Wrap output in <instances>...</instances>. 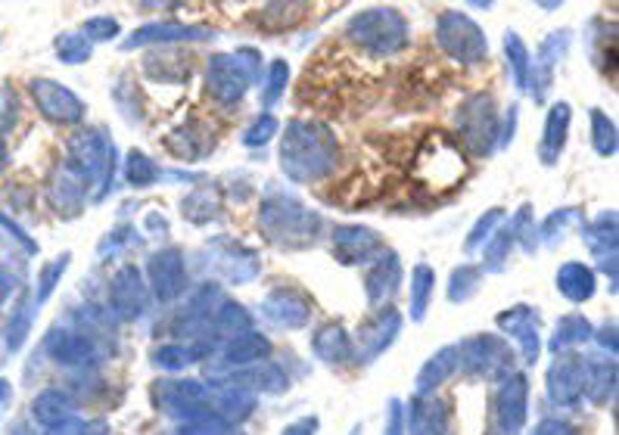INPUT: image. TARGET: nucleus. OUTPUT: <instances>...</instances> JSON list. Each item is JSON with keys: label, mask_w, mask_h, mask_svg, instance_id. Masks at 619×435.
Returning <instances> with one entry per match:
<instances>
[{"label": "nucleus", "mask_w": 619, "mask_h": 435, "mask_svg": "<svg viewBox=\"0 0 619 435\" xmlns=\"http://www.w3.org/2000/svg\"><path fill=\"white\" fill-rule=\"evenodd\" d=\"M340 159V147L327 125L293 119L280 137V168L296 184L324 181Z\"/></svg>", "instance_id": "1"}, {"label": "nucleus", "mask_w": 619, "mask_h": 435, "mask_svg": "<svg viewBox=\"0 0 619 435\" xmlns=\"http://www.w3.org/2000/svg\"><path fill=\"white\" fill-rule=\"evenodd\" d=\"M259 227L280 249H308L321 237V218L284 190L268 193L259 212Z\"/></svg>", "instance_id": "2"}, {"label": "nucleus", "mask_w": 619, "mask_h": 435, "mask_svg": "<svg viewBox=\"0 0 619 435\" xmlns=\"http://www.w3.org/2000/svg\"><path fill=\"white\" fill-rule=\"evenodd\" d=\"M346 35L349 41H355L361 50H368L374 56H392L408 41V22L392 7H371L349 19Z\"/></svg>", "instance_id": "3"}, {"label": "nucleus", "mask_w": 619, "mask_h": 435, "mask_svg": "<svg viewBox=\"0 0 619 435\" xmlns=\"http://www.w3.org/2000/svg\"><path fill=\"white\" fill-rule=\"evenodd\" d=\"M256 81H259V53L256 50L218 53L206 66V91L224 106L240 103Z\"/></svg>", "instance_id": "4"}, {"label": "nucleus", "mask_w": 619, "mask_h": 435, "mask_svg": "<svg viewBox=\"0 0 619 435\" xmlns=\"http://www.w3.org/2000/svg\"><path fill=\"white\" fill-rule=\"evenodd\" d=\"M69 174L84 184V190L94 187V196H103L109 190L112 178V143L106 131H81L69 143Z\"/></svg>", "instance_id": "5"}, {"label": "nucleus", "mask_w": 619, "mask_h": 435, "mask_svg": "<svg viewBox=\"0 0 619 435\" xmlns=\"http://www.w3.org/2000/svg\"><path fill=\"white\" fill-rule=\"evenodd\" d=\"M455 134L473 156H489L498 147L501 112L492 94H473L455 115Z\"/></svg>", "instance_id": "6"}, {"label": "nucleus", "mask_w": 619, "mask_h": 435, "mask_svg": "<svg viewBox=\"0 0 619 435\" xmlns=\"http://www.w3.org/2000/svg\"><path fill=\"white\" fill-rule=\"evenodd\" d=\"M467 159L458 150L455 140H448L445 134H433L427 137V143L420 147L417 162H414V174L420 181H427V187L433 190H452L467 178Z\"/></svg>", "instance_id": "7"}, {"label": "nucleus", "mask_w": 619, "mask_h": 435, "mask_svg": "<svg viewBox=\"0 0 619 435\" xmlns=\"http://www.w3.org/2000/svg\"><path fill=\"white\" fill-rule=\"evenodd\" d=\"M436 41L445 56H452V60L464 66L483 63L489 56V41L483 35V28L461 10H445L436 19Z\"/></svg>", "instance_id": "8"}, {"label": "nucleus", "mask_w": 619, "mask_h": 435, "mask_svg": "<svg viewBox=\"0 0 619 435\" xmlns=\"http://www.w3.org/2000/svg\"><path fill=\"white\" fill-rule=\"evenodd\" d=\"M455 348H458V364L470 376H480V380H495V376L508 373L514 364L508 342L498 339V336H489V333L470 336Z\"/></svg>", "instance_id": "9"}, {"label": "nucleus", "mask_w": 619, "mask_h": 435, "mask_svg": "<svg viewBox=\"0 0 619 435\" xmlns=\"http://www.w3.org/2000/svg\"><path fill=\"white\" fill-rule=\"evenodd\" d=\"M28 91H32L35 106L47 115L50 122H56V125H75L81 115H84L81 97H75L69 87L60 84V81H53V78H35Z\"/></svg>", "instance_id": "10"}, {"label": "nucleus", "mask_w": 619, "mask_h": 435, "mask_svg": "<svg viewBox=\"0 0 619 435\" xmlns=\"http://www.w3.org/2000/svg\"><path fill=\"white\" fill-rule=\"evenodd\" d=\"M147 286L159 302H172L187 286V268L178 249H162L147 261Z\"/></svg>", "instance_id": "11"}, {"label": "nucleus", "mask_w": 619, "mask_h": 435, "mask_svg": "<svg viewBox=\"0 0 619 435\" xmlns=\"http://www.w3.org/2000/svg\"><path fill=\"white\" fill-rule=\"evenodd\" d=\"M545 389H548V398L560 404V408H576L579 398L585 395V364L579 361V355L554 358Z\"/></svg>", "instance_id": "12"}, {"label": "nucleus", "mask_w": 619, "mask_h": 435, "mask_svg": "<svg viewBox=\"0 0 619 435\" xmlns=\"http://www.w3.org/2000/svg\"><path fill=\"white\" fill-rule=\"evenodd\" d=\"M526 376L511 373L495 395V426L501 435H517L526 423Z\"/></svg>", "instance_id": "13"}, {"label": "nucleus", "mask_w": 619, "mask_h": 435, "mask_svg": "<svg viewBox=\"0 0 619 435\" xmlns=\"http://www.w3.org/2000/svg\"><path fill=\"white\" fill-rule=\"evenodd\" d=\"M399 330H402V314L399 308H380L368 324L358 330V358L361 361H374L380 352L399 339Z\"/></svg>", "instance_id": "14"}, {"label": "nucleus", "mask_w": 619, "mask_h": 435, "mask_svg": "<svg viewBox=\"0 0 619 435\" xmlns=\"http://www.w3.org/2000/svg\"><path fill=\"white\" fill-rule=\"evenodd\" d=\"M109 299H112V308H116L122 317L134 321V317L144 314L147 302H150V286L147 280L140 277L137 268H122L116 277H112V286H109Z\"/></svg>", "instance_id": "15"}, {"label": "nucleus", "mask_w": 619, "mask_h": 435, "mask_svg": "<svg viewBox=\"0 0 619 435\" xmlns=\"http://www.w3.org/2000/svg\"><path fill=\"white\" fill-rule=\"evenodd\" d=\"M498 327L501 330H508L520 348H523V358L529 364H536L539 361V352H542V336H539V314L532 311L529 305H517L511 311H504L498 314Z\"/></svg>", "instance_id": "16"}, {"label": "nucleus", "mask_w": 619, "mask_h": 435, "mask_svg": "<svg viewBox=\"0 0 619 435\" xmlns=\"http://www.w3.org/2000/svg\"><path fill=\"white\" fill-rule=\"evenodd\" d=\"M265 314L277 327H305L308 317H312V302L293 286H277L265 299Z\"/></svg>", "instance_id": "17"}, {"label": "nucleus", "mask_w": 619, "mask_h": 435, "mask_svg": "<svg viewBox=\"0 0 619 435\" xmlns=\"http://www.w3.org/2000/svg\"><path fill=\"white\" fill-rule=\"evenodd\" d=\"M377 252H383L380 237L368 227H340L333 234V255L343 265H358V261H368Z\"/></svg>", "instance_id": "18"}, {"label": "nucleus", "mask_w": 619, "mask_h": 435, "mask_svg": "<svg viewBox=\"0 0 619 435\" xmlns=\"http://www.w3.org/2000/svg\"><path fill=\"white\" fill-rule=\"evenodd\" d=\"M399 283H402V261L396 252L383 249L380 258L374 261V268L368 274V302L374 308L386 305L392 296L399 293Z\"/></svg>", "instance_id": "19"}, {"label": "nucleus", "mask_w": 619, "mask_h": 435, "mask_svg": "<svg viewBox=\"0 0 619 435\" xmlns=\"http://www.w3.org/2000/svg\"><path fill=\"white\" fill-rule=\"evenodd\" d=\"M570 122H573L570 103H554V106L548 109V115H545V134H542V143H539L542 165H554V162L560 159V153H564Z\"/></svg>", "instance_id": "20"}, {"label": "nucleus", "mask_w": 619, "mask_h": 435, "mask_svg": "<svg viewBox=\"0 0 619 435\" xmlns=\"http://www.w3.org/2000/svg\"><path fill=\"white\" fill-rule=\"evenodd\" d=\"M193 38H212L209 28L200 25H172V22H153L137 28V32L122 44V50H134L140 44H175V41H193Z\"/></svg>", "instance_id": "21"}, {"label": "nucleus", "mask_w": 619, "mask_h": 435, "mask_svg": "<svg viewBox=\"0 0 619 435\" xmlns=\"http://www.w3.org/2000/svg\"><path fill=\"white\" fill-rule=\"evenodd\" d=\"M212 147H215V134L206 131L203 122H190V125L178 128L172 137H168V150H172L175 156H181L184 162L209 156Z\"/></svg>", "instance_id": "22"}, {"label": "nucleus", "mask_w": 619, "mask_h": 435, "mask_svg": "<svg viewBox=\"0 0 619 435\" xmlns=\"http://www.w3.org/2000/svg\"><path fill=\"white\" fill-rule=\"evenodd\" d=\"M557 289L570 302H588L595 296V271L582 261H567L557 271Z\"/></svg>", "instance_id": "23"}, {"label": "nucleus", "mask_w": 619, "mask_h": 435, "mask_svg": "<svg viewBox=\"0 0 619 435\" xmlns=\"http://www.w3.org/2000/svg\"><path fill=\"white\" fill-rule=\"evenodd\" d=\"M411 435H448V408L436 398H417L411 404Z\"/></svg>", "instance_id": "24"}, {"label": "nucleus", "mask_w": 619, "mask_h": 435, "mask_svg": "<svg viewBox=\"0 0 619 435\" xmlns=\"http://www.w3.org/2000/svg\"><path fill=\"white\" fill-rule=\"evenodd\" d=\"M455 367H458V348H455V345L439 348V352H436L424 367H420V373H417V392H420V395L436 392L442 383H448V376L455 373Z\"/></svg>", "instance_id": "25"}, {"label": "nucleus", "mask_w": 619, "mask_h": 435, "mask_svg": "<svg viewBox=\"0 0 619 435\" xmlns=\"http://www.w3.org/2000/svg\"><path fill=\"white\" fill-rule=\"evenodd\" d=\"M315 355L321 358V361H327V364H340V361H346L349 358V352H352V342H349V333H346V327L343 324H324L321 330H318V336H315Z\"/></svg>", "instance_id": "26"}, {"label": "nucleus", "mask_w": 619, "mask_h": 435, "mask_svg": "<svg viewBox=\"0 0 619 435\" xmlns=\"http://www.w3.org/2000/svg\"><path fill=\"white\" fill-rule=\"evenodd\" d=\"M50 352L56 361L63 364H88L94 358V342L81 333H66V330H56V336L50 339Z\"/></svg>", "instance_id": "27"}, {"label": "nucleus", "mask_w": 619, "mask_h": 435, "mask_svg": "<svg viewBox=\"0 0 619 435\" xmlns=\"http://www.w3.org/2000/svg\"><path fill=\"white\" fill-rule=\"evenodd\" d=\"M268 355H271V342L262 333H252V330L234 336L231 345L224 348V358H228L231 364H256Z\"/></svg>", "instance_id": "28"}, {"label": "nucleus", "mask_w": 619, "mask_h": 435, "mask_svg": "<svg viewBox=\"0 0 619 435\" xmlns=\"http://www.w3.org/2000/svg\"><path fill=\"white\" fill-rule=\"evenodd\" d=\"M616 389V367L613 361L585 364V392L595 404H607Z\"/></svg>", "instance_id": "29"}, {"label": "nucleus", "mask_w": 619, "mask_h": 435, "mask_svg": "<svg viewBox=\"0 0 619 435\" xmlns=\"http://www.w3.org/2000/svg\"><path fill=\"white\" fill-rule=\"evenodd\" d=\"M570 47V35L567 32H554L548 35V41L539 50V60H532V75H539V84H545L551 78V69L560 63V56Z\"/></svg>", "instance_id": "30"}, {"label": "nucleus", "mask_w": 619, "mask_h": 435, "mask_svg": "<svg viewBox=\"0 0 619 435\" xmlns=\"http://www.w3.org/2000/svg\"><path fill=\"white\" fill-rule=\"evenodd\" d=\"M504 53H508V63H511L517 87H520V91H526V87L532 84V60H529L526 44L514 32H508V35H504Z\"/></svg>", "instance_id": "31"}, {"label": "nucleus", "mask_w": 619, "mask_h": 435, "mask_svg": "<svg viewBox=\"0 0 619 435\" xmlns=\"http://www.w3.org/2000/svg\"><path fill=\"white\" fill-rule=\"evenodd\" d=\"M181 212H184V218L193 221V224H203V221L215 218V212H218V190H212V187L193 190V193L181 202Z\"/></svg>", "instance_id": "32"}, {"label": "nucleus", "mask_w": 619, "mask_h": 435, "mask_svg": "<svg viewBox=\"0 0 619 435\" xmlns=\"http://www.w3.org/2000/svg\"><path fill=\"white\" fill-rule=\"evenodd\" d=\"M433 268L430 265H417L414 274H411V317L420 321V317L427 314V305H430V296H433Z\"/></svg>", "instance_id": "33"}, {"label": "nucleus", "mask_w": 619, "mask_h": 435, "mask_svg": "<svg viewBox=\"0 0 619 435\" xmlns=\"http://www.w3.org/2000/svg\"><path fill=\"white\" fill-rule=\"evenodd\" d=\"M35 417L47 426H60L72 417V401L63 392H44L35 401Z\"/></svg>", "instance_id": "34"}, {"label": "nucleus", "mask_w": 619, "mask_h": 435, "mask_svg": "<svg viewBox=\"0 0 619 435\" xmlns=\"http://www.w3.org/2000/svg\"><path fill=\"white\" fill-rule=\"evenodd\" d=\"M53 50H56V56H60L63 63H69V66H81V63H88V60H91L94 44H91L88 38H84L81 32H66V35L56 38Z\"/></svg>", "instance_id": "35"}, {"label": "nucleus", "mask_w": 619, "mask_h": 435, "mask_svg": "<svg viewBox=\"0 0 619 435\" xmlns=\"http://www.w3.org/2000/svg\"><path fill=\"white\" fill-rule=\"evenodd\" d=\"M588 336H592V324H588L582 314H567L564 321L557 324V330H554L551 348L557 352L560 345H576V342H585Z\"/></svg>", "instance_id": "36"}, {"label": "nucleus", "mask_w": 619, "mask_h": 435, "mask_svg": "<svg viewBox=\"0 0 619 435\" xmlns=\"http://www.w3.org/2000/svg\"><path fill=\"white\" fill-rule=\"evenodd\" d=\"M156 178H159V168L140 150H131L125 156V181L131 187H150V184H156Z\"/></svg>", "instance_id": "37"}, {"label": "nucleus", "mask_w": 619, "mask_h": 435, "mask_svg": "<svg viewBox=\"0 0 619 435\" xmlns=\"http://www.w3.org/2000/svg\"><path fill=\"white\" fill-rule=\"evenodd\" d=\"M592 147L604 159H610L616 153V128L607 119V112H601V109H592Z\"/></svg>", "instance_id": "38"}, {"label": "nucleus", "mask_w": 619, "mask_h": 435, "mask_svg": "<svg viewBox=\"0 0 619 435\" xmlns=\"http://www.w3.org/2000/svg\"><path fill=\"white\" fill-rule=\"evenodd\" d=\"M480 277L483 271L473 268V265H461L452 271V280H448V299L452 302H464L476 293V286H480Z\"/></svg>", "instance_id": "39"}, {"label": "nucleus", "mask_w": 619, "mask_h": 435, "mask_svg": "<svg viewBox=\"0 0 619 435\" xmlns=\"http://www.w3.org/2000/svg\"><path fill=\"white\" fill-rule=\"evenodd\" d=\"M579 221H582V215H579L576 209H560V212L548 215V221L542 224V240H545L548 246H557L560 240L567 237V230H570L573 224H579Z\"/></svg>", "instance_id": "40"}, {"label": "nucleus", "mask_w": 619, "mask_h": 435, "mask_svg": "<svg viewBox=\"0 0 619 435\" xmlns=\"http://www.w3.org/2000/svg\"><path fill=\"white\" fill-rule=\"evenodd\" d=\"M196 355H203V348H184V345H162L153 352V361L165 370H181L196 361Z\"/></svg>", "instance_id": "41"}, {"label": "nucleus", "mask_w": 619, "mask_h": 435, "mask_svg": "<svg viewBox=\"0 0 619 435\" xmlns=\"http://www.w3.org/2000/svg\"><path fill=\"white\" fill-rule=\"evenodd\" d=\"M504 221V209H489L480 221H476L473 224V230H470V237L464 240V249L467 252H473V249H480L492 234H495V230H498V224Z\"/></svg>", "instance_id": "42"}, {"label": "nucleus", "mask_w": 619, "mask_h": 435, "mask_svg": "<svg viewBox=\"0 0 619 435\" xmlns=\"http://www.w3.org/2000/svg\"><path fill=\"white\" fill-rule=\"evenodd\" d=\"M305 4H268L262 10V22L268 28H287V25H296L302 16H305Z\"/></svg>", "instance_id": "43"}, {"label": "nucleus", "mask_w": 619, "mask_h": 435, "mask_svg": "<svg viewBox=\"0 0 619 435\" xmlns=\"http://www.w3.org/2000/svg\"><path fill=\"white\" fill-rule=\"evenodd\" d=\"M290 81V66L284 60H274L271 69H268V81H265V91H262V103L265 106H274L280 97H284V87Z\"/></svg>", "instance_id": "44"}, {"label": "nucleus", "mask_w": 619, "mask_h": 435, "mask_svg": "<svg viewBox=\"0 0 619 435\" xmlns=\"http://www.w3.org/2000/svg\"><path fill=\"white\" fill-rule=\"evenodd\" d=\"M277 119H274V115L271 112H262L259 115V119L256 122H252L249 128H246V137H243V143H246V147H265V143L277 134Z\"/></svg>", "instance_id": "45"}, {"label": "nucleus", "mask_w": 619, "mask_h": 435, "mask_svg": "<svg viewBox=\"0 0 619 435\" xmlns=\"http://www.w3.org/2000/svg\"><path fill=\"white\" fill-rule=\"evenodd\" d=\"M84 38H88L91 44L94 41H112L119 35V22L112 19V16H94V19H88L84 22V32H81Z\"/></svg>", "instance_id": "46"}, {"label": "nucleus", "mask_w": 619, "mask_h": 435, "mask_svg": "<svg viewBox=\"0 0 619 435\" xmlns=\"http://www.w3.org/2000/svg\"><path fill=\"white\" fill-rule=\"evenodd\" d=\"M492 243H489V249H486V265L489 268H498V265H504V258H508V252H511V246H514V237H511V230H495V234L489 237Z\"/></svg>", "instance_id": "47"}, {"label": "nucleus", "mask_w": 619, "mask_h": 435, "mask_svg": "<svg viewBox=\"0 0 619 435\" xmlns=\"http://www.w3.org/2000/svg\"><path fill=\"white\" fill-rule=\"evenodd\" d=\"M19 119V100L13 94V87H0V134L7 128H13V122Z\"/></svg>", "instance_id": "48"}, {"label": "nucleus", "mask_w": 619, "mask_h": 435, "mask_svg": "<svg viewBox=\"0 0 619 435\" xmlns=\"http://www.w3.org/2000/svg\"><path fill=\"white\" fill-rule=\"evenodd\" d=\"M66 265H69V255H60L53 261V265H47L44 268V274H41V293H38V302H44L50 293H53V286H56V280H60V274L66 271Z\"/></svg>", "instance_id": "49"}, {"label": "nucleus", "mask_w": 619, "mask_h": 435, "mask_svg": "<svg viewBox=\"0 0 619 435\" xmlns=\"http://www.w3.org/2000/svg\"><path fill=\"white\" fill-rule=\"evenodd\" d=\"M536 435H579L570 423H564V420H545L539 429H536Z\"/></svg>", "instance_id": "50"}, {"label": "nucleus", "mask_w": 619, "mask_h": 435, "mask_svg": "<svg viewBox=\"0 0 619 435\" xmlns=\"http://www.w3.org/2000/svg\"><path fill=\"white\" fill-rule=\"evenodd\" d=\"M402 408L396 401H392V408H389V423H386V435H402Z\"/></svg>", "instance_id": "51"}, {"label": "nucleus", "mask_w": 619, "mask_h": 435, "mask_svg": "<svg viewBox=\"0 0 619 435\" xmlns=\"http://www.w3.org/2000/svg\"><path fill=\"white\" fill-rule=\"evenodd\" d=\"M315 429H318V420H315V417H308V420L293 423L284 435H315Z\"/></svg>", "instance_id": "52"}, {"label": "nucleus", "mask_w": 619, "mask_h": 435, "mask_svg": "<svg viewBox=\"0 0 619 435\" xmlns=\"http://www.w3.org/2000/svg\"><path fill=\"white\" fill-rule=\"evenodd\" d=\"M0 224H4V227H7V230H10V234H13V237H16V240H22V243H25V246H28V249H32V252H35V243H32V240H28V237H25V234H22V230H19V227H16V224H13V221H10V218H4V215H0Z\"/></svg>", "instance_id": "53"}, {"label": "nucleus", "mask_w": 619, "mask_h": 435, "mask_svg": "<svg viewBox=\"0 0 619 435\" xmlns=\"http://www.w3.org/2000/svg\"><path fill=\"white\" fill-rule=\"evenodd\" d=\"M10 289H13L10 274H7V271H0V302H4V299L10 296Z\"/></svg>", "instance_id": "54"}, {"label": "nucleus", "mask_w": 619, "mask_h": 435, "mask_svg": "<svg viewBox=\"0 0 619 435\" xmlns=\"http://www.w3.org/2000/svg\"><path fill=\"white\" fill-rule=\"evenodd\" d=\"M7 401H10V386H7L4 380H0V408H4Z\"/></svg>", "instance_id": "55"}, {"label": "nucleus", "mask_w": 619, "mask_h": 435, "mask_svg": "<svg viewBox=\"0 0 619 435\" xmlns=\"http://www.w3.org/2000/svg\"><path fill=\"white\" fill-rule=\"evenodd\" d=\"M4 159H7V147H4V140H0V168H4Z\"/></svg>", "instance_id": "56"}]
</instances>
